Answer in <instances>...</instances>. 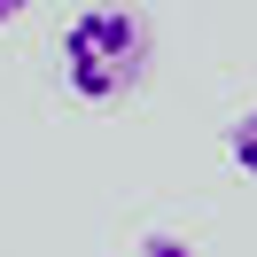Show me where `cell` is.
Here are the masks:
<instances>
[{"mask_svg":"<svg viewBox=\"0 0 257 257\" xmlns=\"http://www.w3.org/2000/svg\"><path fill=\"white\" fill-rule=\"evenodd\" d=\"M141 257H195V249H187L179 234H148V241H141Z\"/></svg>","mask_w":257,"mask_h":257,"instance_id":"cell-3","label":"cell"},{"mask_svg":"<svg viewBox=\"0 0 257 257\" xmlns=\"http://www.w3.org/2000/svg\"><path fill=\"white\" fill-rule=\"evenodd\" d=\"M226 156H234V172H241V179H257V109H241V117H234Z\"/></svg>","mask_w":257,"mask_h":257,"instance_id":"cell-2","label":"cell"},{"mask_svg":"<svg viewBox=\"0 0 257 257\" xmlns=\"http://www.w3.org/2000/svg\"><path fill=\"white\" fill-rule=\"evenodd\" d=\"M148 70V16L125 8V0H101L86 16H70L63 32V86L86 101H117L133 94Z\"/></svg>","mask_w":257,"mask_h":257,"instance_id":"cell-1","label":"cell"},{"mask_svg":"<svg viewBox=\"0 0 257 257\" xmlns=\"http://www.w3.org/2000/svg\"><path fill=\"white\" fill-rule=\"evenodd\" d=\"M24 8H32V0H0V24H16V16H24Z\"/></svg>","mask_w":257,"mask_h":257,"instance_id":"cell-4","label":"cell"}]
</instances>
